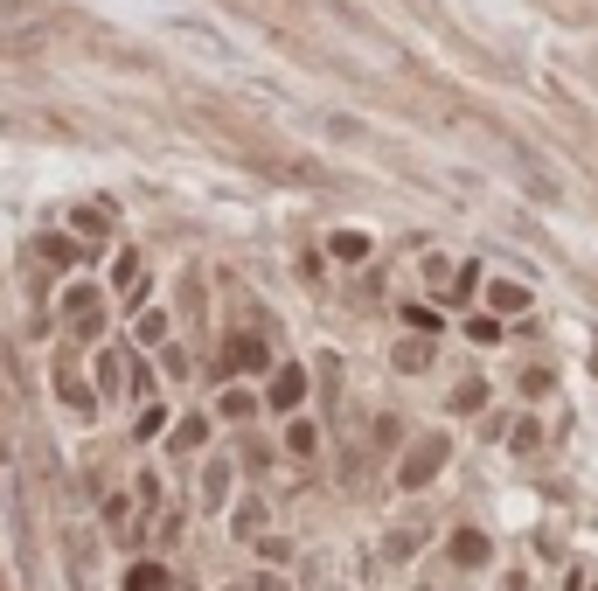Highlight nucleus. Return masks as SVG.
Instances as JSON below:
<instances>
[{
    "label": "nucleus",
    "mask_w": 598,
    "mask_h": 591,
    "mask_svg": "<svg viewBox=\"0 0 598 591\" xmlns=\"http://www.w3.org/2000/svg\"><path fill=\"white\" fill-rule=\"evenodd\" d=\"M446 452H452V445L439 439V432H425V439H418V452H404V466H397V480H404V487H425V480H432V473L446 466Z\"/></svg>",
    "instance_id": "obj_1"
},
{
    "label": "nucleus",
    "mask_w": 598,
    "mask_h": 591,
    "mask_svg": "<svg viewBox=\"0 0 598 591\" xmlns=\"http://www.w3.org/2000/svg\"><path fill=\"white\" fill-rule=\"evenodd\" d=\"M63 320H70L77 334H98V286H70V299H63Z\"/></svg>",
    "instance_id": "obj_2"
},
{
    "label": "nucleus",
    "mask_w": 598,
    "mask_h": 591,
    "mask_svg": "<svg viewBox=\"0 0 598 591\" xmlns=\"http://www.w3.org/2000/svg\"><path fill=\"white\" fill-rule=\"evenodd\" d=\"M56 390H63V404L77 411V418H91L98 404H91V390H84V376H77V362H56Z\"/></svg>",
    "instance_id": "obj_3"
},
{
    "label": "nucleus",
    "mask_w": 598,
    "mask_h": 591,
    "mask_svg": "<svg viewBox=\"0 0 598 591\" xmlns=\"http://www.w3.org/2000/svg\"><path fill=\"white\" fill-rule=\"evenodd\" d=\"M452 564H459V571H480V564H487V536H480V529H459V536H452Z\"/></svg>",
    "instance_id": "obj_4"
},
{
    "label": "nucleus",
    "mask_w": 598,
    "mask_h": 591,
    "mask_svg": "<svg viewBox=\"0 0 598 591\" xmlns=\"http://www.w3.org/2000/svg\"><path fill=\"white\" fill-rule=\"evenodd\" d=\"M299 397H306V369H279V376H272V404L293 411Z\"/></svg>",
    "instance_id": "obj_5"
},
{
    "label": "nucleus",
    "mask_w": 598,
    "mask_h": 591,
    "mask_svg": "<svg viewBox=\"0 0 598 591\" xmlns=\"http://www.w3.org/2000/svg\"><path fill=\"white\" fill-rule=\"evenodd\" d=\"M230 369H265V341L258 334H237L230 341Z\"/></svg>",
    "instance_id": "obj_6"
},
{
    "label": "nucleus",
    "mask_w": 598,
    "mask_h": 591,
    "mask_svg": "<svg viewBox=\"0 0 598 591\" xmlns=\"http://www.w3.org/2000/svg\"><path fill=\"white\" fill-rule=\"evenodd\" d=\"M334 258H341V265H362V258H369V237H362V230H334Z\"/></svg>",
    "instance_id": "obj_7"
},
{
    "label": "nucleus",
    "mask_w": 598,
    "mask_h": 591,
    "mask_svg": "<svg viewBox=\"0 0 598 591\" xmlns=\"http://www.w3.org/2000/svg\"><path fill=\"white\" fill-rule=\"evenodd\" d=\"M313 445H320V432H313L306 418H293V425H286V452H293V459H306Z\"/></svg>",
    "instance_id": "obj_8"
},
{
    "label": "nucleus",
    "mask_w": 598,
    "mask_h": 591,
    "mask_svg": "<svg viewBox=\"0 0 598 591\" xmlns=\"http://www.w3.org/2000/svg\"><path fill=\"white\" fill-rule=\"evenodd\" d=\"M202 439H209V418H181L174 425V452H195Z\"/></svg>",
    "instance_id": "obj_9"
},
{
    "label": "nucleus",
    "mask_w": 598,
    "mask_h": 591,
    "mask_svg": "<svg viewBox=\"0 0 598 591\" xmlns=\"http://www.w3.org/2000/svg\"><path fill=\"white\" fill-rule=\"evenodd\" d=\"M126 591H167L160 564H133V571H126Z\"/></svg>",
    "instance_id": "obj_10"
},
{
    "label": "nucleus",
    "mask_w": 598,
    "mask_h": 591,
    "mask_svg": "<svg viewBox=\"0 0 598 591\" xmlns=\"http://www.w3.org/2000/svg\"><path fill=\"white\" fill-rule=\"evenodd\" d=\"M425 362H432V341H404L397 348V369H425Z\"/></svg>",
    "instance_id": "obj_11"
},
{
    "label": "nucleus",
    "mask_w": 598,
    "mask_h": 591,
    "mask_svg": "<svg viewBox=\"0 0 598 591\" xmlns=\"http://www.w3.org/2000/svg\"><path fill=\"white\" fill-rule=\"evenodd\" d=\"M452 404H459V411H480V404H487V383H459Z\"/></svg>",
    "instance_id": "obj_12"
},
{
    "label": "nucleus",
    "mask_w": 598,
    "mask_h": 591,
    "mask_svg": "<svg viewBox=\"0 0 598 591\" xmlns=\"http://www.w3.org/2000/svg\"><path fill=\"white\" fill-rule=\"evenodd\" d=\"M251 411H258L251 390H230V397H223V418H251Z\"/></svg>",
    "instance_id": "obj_13"
},
{
    "label": "nucleus",
    "mask_w": 598,
    "mask_h": 591,
    "mask_svg": "<svg viewBox=\"0 0 598 591\" xmlns=\"http://www.w3.org/2000/svg\"><path fill=\"white\" fill-rule=\"evenodd\" d=\"M258 529H265V508L244 501V508H237V536H258Z\"/></svg>",
    "instance_id": "obj_14"
},
{
    "label": "nucleus",
    "mask_w": 598,
    "mask_h": 591,
    "mask_svg": "<svg viewBox=\"0 0 598 591\" xmlns=\"http://www.w3.org/2000/svg\"><path fill=\"white\" fill-rule=\"evenodd\" d=\"M35 258H42V265H70V244H56V237H42V244H35Z\"/></svg>",
    "instance_id": "obj_15"
},
{
    "label": "nucleus",
    "mask_w": 598,
    "mask_h": 591,
    "mask_svg": "<svg viewBox=\"0 0 598 591\" xmlns=\"http://www.w3.org/2000/svg\"><path fill=\"white\" fill-rule=\"evenodd\" d=\"M494 306H501V313H515V306H529V293H522V286H494Z\"/></svg>",
    "instance_id": "obj_16"
},
{
    "label": "nucleus",
    "mask_w": 598,
    "mask_h": 591,
    "mask_svg": "<svg viewBox=\"0 0 598 591\" xmlns=\"http://www.w3.org/2000/svg\"><path fill=\"white\" fill-rule=\"evenodd\" d=\"M77 230H84V244H98V237H105V216H98V209H84V216H77Z\"/></svg>",
    "instance_id": "obj_17"
}]
</instances>
